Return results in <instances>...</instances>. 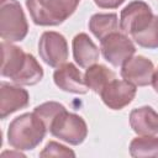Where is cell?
<instances>
[{
  "instance_id": "9",
  "label": "cell",
  "mask_w": 158,
  "mask_h": 158,
  "mask_svg": "<svg viewBox=\"0 0 158 158\" xmlns=\"http://www.w3.org/2000/svg\"><path fill=\"white\" fill-rule=\"evenodd\" d=\"M136 95V85L127 80L114 79L101 91L104 104L112 110H121L127 106Z\"/></svg>"
},
{
  "instance_id": "18",
  "label": "cell",
  "mask_w": 158,
  "mask_h": 158,
  "mask_svg": "<svg viewBox=\"0 0 158 158\" xmlns=\"http://www.w3.org/2000/svg\"><path fill=\"white\" fill-rule=\"evenodd\" d=\"M130 153L135 158H156L158 157V137L139 136L131 141Z\"/></svg>"
},
{
  "instance_id": "8",
  "label": "cell",
  "mask_w": 158,
  "mask_h": 158,
  "mask_svg": "<svg viewBox=\"0 0 158 158\" xmlns=\"http://www.w3.org/2000/svg\"><path fill=\"white\" fill-rule=\"evenodd\" d=\"M153 74V63L143 56L131 57L126 63L122 64L121 68V77L136 86H146L152 84Z\"/></svg>"
},
{
  "instance_id": "16",
  "label": "cell",
  "mask_w": 158,
  "mask_h": 158,
  "mask_svg": "<svg viewBox=\"0 0 158 158\" xmlns=\"http://www.w3.org/2000/svg\"><path fill=\"white\" fill-rule=\"evenodd\" d=\"M89 30L96 38L101 41L121 28L116 14H95L89 20Z\"/></svg>"
},
{
  "instance_id": "12",
  "label": "cell",
  "mask_w": 158,
  "mask_h": 158,
  "mask_svg": "<svg viewBox=\"0 0 158 158\" xmlns=\"http://www.w3.org/2000/svg\"><path fill=\"white\" fill-rule=\"evenodd\" d=\"M131 128L141 136H152L158 133V112L151 106L133 109L130 114Z\"/></svg>"
},
{
  "instance_id": "20",
  "label": "cell",
  "mask_w": 158,
  "mask_h": 158,
  "mask_svg": "<svg viewBox=\"0 0 158 158\" xmlns=\"http://www.w3.org/2000/svg\"><path fill=\"white\" fill-rule=\"evenodd\" d=\"M64 110H65V107L62 104L56 102V101H48V102H44L42 105L36 106L33 112L43 121V123H44V126L47 127V131H48L53 120Z\"/></svg>"
},
{
  "instance_id": "15",
  "label": "cell",
  "mask_w": 158,
  "mask_h": 158,
  "mask_svg": "<svg viewBox=\"0 0 158 158\" xmlns=\"http://www.w3.org/2000/svg\"><path fill=\"white\" fill-rule=\"evenodd\" d=\"M114 79L116 78L112 70H110L107 67L102 64H96V63L90 65L84 74V80L86 86L99 95L105 89V86Z\"/></svg>"
},
{
  "instance_id": "2",
  "label": "cell",
  "mask_w": 158,
  "mask_h": 158,
  "mask_svg": "<svg viewBox=\"0 0 158 158\" xmlns=\"http://www.w3.org/2000/svg\"><path fill=\"white\" fill-rule=\"evenodd\" d=\"M80 0H26L32 21L38 26H57L64 22Z\"/></svg>"
},
{
  "instance_id": "6",
  "label": "cell",
  "mask_w": 158,
  "mask_h": 158,
  "mask_svg": "<svg viewBox=\"0 0 158 158\" xmlns=\"http://www.w3.org/2000/svg\"><path fill=\"white\" fill-rule=\"evenodd\" d=\"M38 53L42 60L53 68H58L68 59V44L63 35L54 31L42 33L38 42Z\"/></svg>"
},
{
  "instance_id": "22",
  "label": "cell",
  "mask_w": 158,
  "mask_h": 158,
  "mask_svg": "<svg viewBox=\"0 0 158 158\" xmlns=\"http://www.w3.org/2000/svg\"><path fill=\"white\" fill-rule=\"evenodd\" d=\"M125 0H94V2L101 9H116Z\"/></svg>"
},
{
  "instance_id": "19",
  "label": "cell",
  "mask_w": 158,
  "mask_h": 158,
  "mask_svg": "<svg viewBox=\"0 0 158 158\" xmlns=\"http://www.w3.org/2000/svg\"><path fill=\"white\" fill-rule=\"evenodd\" d=\"M132 40L141 47L144 48H157L158 47V16H153L149 25L142 31L131 36Z\"/></svg>"
},
{
  "instance_id": "17",
  "label": "cell",
  "mask_w": 158,
  "mask_h": 158,
  "mask_svg": "<svg viewBox=\"0 0 158 158\" xmlns=\"http://www.w3.org/2000/svg\"><path fill=\"white\" fill-rule=\"evenodd\" d=\"M42 78H43L42 67L32 54L27 53L23 67L11 80L19 85H35L38 81H41Z\"/></svg>"
},
{
  "instance_id": "23",
  "label": "cell",
  "mask_w": 158,
  "mask_h": 158,
  "mask_svg": "<svg viewBox=\"0 0 158 158\" xmlns=\"http://www.w3.org/2000/svg\"><path fill=\"white\" fill-rule=\"evenodd\" d=\"M152 85H153V89L156 90V93H158V68L154 70L153 79H152Z\"/></svg>"
},
{
  "instance_id": "5",
  "label": "cell",
  "mask_w": 158,
  "mask_h": 158,
  "mask_svg": "<svg viewBox=\"0 0 158 158\" xmlns=\"http://www.w3.org/2000/svg\"><path fill=\"white\" fill-rule=\"evenodd\" d=\"M100 49L104 58L114 67H122L131 57H133L136 48L127 35L120 31L114 32L100 41Z\"/></svg>"
},
{
  "instance_id": "7",
  "label": "cell",
  "mask_w": 158,
  "mask_h": 158,
  "mask_svg": "<svg viewBox=\"0 0 158 158\" xmlns=\"http://www.w3.org/2000/svg\"><path fill=\"white\" fill-rule=\"evenodd\" d=\"M153 14L148 4L142 0H135L130 2L121 11L120 28L125 35H135L146 28L153 19Z\"/></svg>"
},
{
  "instance_id": "4",
  "label": "cell",
  "mask_w": 158,
  "mask_h": 158,
  "mask_svg": "<svg viewBox=\"0 0 158 158\" xmlns=\"http://www.w3.org/2000/svg\"><path fill=\"white\" fill-rule=\"evenodd\" d=\"M54 137L73 144H80L88 135V127L83 117L70 114L67 110L62 111L52 122L48 130Z\"/></svg>"
},
{
  "instance_id": "13",
  "label": "cell",
  "mask_w": 158,
  "mask_h": 158,
  "mask_svg": "<svg viewBox=\"0 0 158 158\" xmlns=\"http://www.w3.org/2000/svg\"><path fill=\"white\" fill-rule=\"evenodd\" d=\"M73 57L81 68H89L99 59V48L86 33H78L72 42Z\"/></svg>"
},
{
  "instance_id": "11",
  "label": "cell",
  "mask_w": 158,
  "mask_h": 158,
  "mask_svg": "<svg viewBox=\"0 0 158 158\" xmlns=\"http://www.w3.org/2000/svg\"><path fill=\"white\" fill-rule=\"evenodd\" d=\"M28 93L16 85L1 83L0 85V117L4 120L10 114L28 105Z\"/></svg>"
},
{
  "instance_id": "14",
  "label": "cell",
  "mask_w": 158,
  "mask_h": 158,
  "mask_svg": "<svg viewBox=\"0 0 158 158\" xmlns=\"http://www.w3.org/2000/svg\"><path fill=\"white\" fill-rule=\"evenodd\" d=\"M1 75L12 79L23 67L26 54L20 47L11 44V42L4 41L1 43Z\"/></svg>"
},
{
  "instance_id": "1",
  "label": "cell",
  "mask_w": 158,
  "mask_h": 158,
  "mask_svg": "<svg viewBox=\"0 0 158 158\" xmlns=\"http://www.w3.org/2000/svg\"><path fill=\"white\" fill-rule=\"evenodd\" d=\"M46 132L47 127L43 121L35 112H27L11 121L7 130V141L17 151H30L42 142Z\"/></svg>"
},
{
  "instance_id": "21",
  "label": "cell",
  "mask_w": 158,
  "mask_h": 158,
  "mask_svg": "<svg viewBox=\"0 0 158 158\" xmlns=\"http://www.w3.org/2000/svg\"><path fill=\"white\" fill-rule=\"evenodd\" d=\"M74 156H75V153L72 149L67 148L63 144L53 142V141L48 142L46 144V147L43 148V151L40 153V157H42V158H44V157H47V158H49V157H74Z\"/></svg>"
},
{
  "instance_id": "10",
  "label": "cell",
  "mask_w": 158,
  "mask_h": 158,
  "mask_svg": "<svg viewBox=\"0 0 158 158\" xmlns=\"http://www.w3.org/2000/svg\"><path fill=\"white\" fill-rule=\"evenodd\" d=\"M53 80L59 89L68 93L85 94L89 89L80 70L73 63H64L59 65L53 74Z\"/></svg>"
},
{
  "instance_id": "3",
  "label": "cell",
  "mask_w": 158,
  "mask_h": 158,
  "mask_svg": "<svg viewBox=\"0 0 158 158\" xmlns=\"http://www.w3.org/2000/svg\"><path fill=\"white\" fill-rule=\"evenodd\" d=\"M28 31V23L17 0H1L0 36L6 42L22 41Z\"/></svg>"
}]
</instances>
